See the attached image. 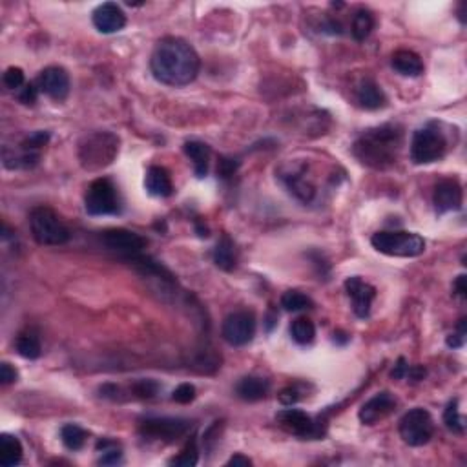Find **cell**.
Segmentation results:
<instances>
[{
  "label": "cell",
  "mask_w": 467,
  "mask_h": 467,
  "mask_svg": "<svg viewBox=\"0 0 467 467\" xmlns=\"http://www.w3.org/2000/svg\"><path fill=\"white\" fill-rule=\"evenodd\" d=\"M283 183L286 185L289 192H291L294 198H298L299 201L308 203L312 198H314V186L305 179L301 172L286 173V176L283 177Z\"/></svg>",
  "instance_id": "d4e9b609"
},
{
  "label": "cell",
  "mask_w": 467,
  "mask_h": 467,
  "mask_svg": "<svg viewBox=\"0 0 467 467\" xmlns=\"http://www.w3.org/2000/svg\"><path fill=\"white\" fill-rule=\"evenodd\" d=\"M402 146V130L394 124L370 128L360 135L353 146L354 157L375 170H385L396 163Z\"/></svg>",
  "instance_id": "7a4b0ae2"
},
{
  "label": "cell",
  "mask_w": 467,
  "mask_h": 467,
  "mask_svg": "<svg viewBox=\"0 0 467 467\" xmlns=\"http://www.w3.org/2000/svg\"><path fill=\"white\" fill-rule=\"evenodd\" d=\"M37 97H38V86L35 85V82H31V85H24L21 90H18V101L22 102V104H35L37 102Z\"/></svg>",
  "instance_id": "8d00e7d4"
},
{
  "label": "cell",
  "mask_w": 467,
  "mask_h": 467,
  "mask_svg": "<svg viewBox=\"0 0 467 467\" xmlns=\"http://www.w3.org/2000/svg\"><path fill=\"white\" fill-rule=\"evenodd\" d=\"M447 150V141L438 128L431 127L420 128L414 131L411 141V161L414 164H429L442 159Z\"/></svg>",
  "instance_id": "8992f818"
},
{
  "label": "cell",
  "mask_w": 467,
  "mask_h": 467,
  "mask_svg": "<svg viewBox=\"0 0 467 467\" xmlns=\"http://www.w3.org/2000/svg\"><path fill=\"white\" fill-rule=\"evenodd\" d=\"M234 170H236V164L232 163V159H223L219 161V168L218 172L221 173L223 177H230L232 173H234Z\"/></svg>",
  "instance_id": "60d3db41"
},
{
  "label": "cell",
  "mask_w": 467,
  "mask_h": 467,
  "mask_svg": "<svg viewBox=\"0 0 467 467\" xmlns=\"http://www.w3.org/2000/svg\"><path fill=\"white\" fill-rule=\"evenodd\" d=\"M92 22L101 33H117L127 26V15L115 2H104L92 13Z\"/></svg>",
  "instance_id": "4fadbf2b"
},
{
  "label": "cell",
  "mask_w": 467,
  "mask_h": 467,
  "mask_svg": "<svg viewBox=\"0 0 467 467\" xmlns=\"http://www.w3.org/2000/svg\"><path fill=\"white\" fill-rule=\"evenodd\" d=\"M291 334L296 343H299V345H308V343L314 341L316 327L308 318H298V320L292 321Z\"/></svg>",
  "instance_id": "f1b7e54d"
},
{
  "label": "cell",
  "mask_w": 467,
  "mask_h": 467,
  "mask_svg": "<svg viewBox=\"0 0 467 467\" xmlns=\"http://www.w3.org/2000/svg\"><path fill=\"white\" fill-rule=\"evenodd\" d=\"M370 243L378 252L392 257H417L425 250L424 237L414 232H376Z\"/></svg>",
  "instance_id": "5b68a950"
},
{
  "label": "cell",
  "mask_w": 467,
  "mask_h": 467,
  "mask_svg": "<svg viewBox=\"0 0 467 467\" xmlns=\"http://www.w3.org/2000/svg\"><path fill=\"white\" fill-rule=\"evenodd\" d=\"M102 243L108 250L117 252L124 259L134 261L135 257L143 256V250L146 247V241L127 228H109L102 232Z\"/></svg>",
  "instance_id": "9c48e42d"
},
{
  "label": "cell",
  "mask_w": 467,
  "mask_h": 467,
  "mask_svg": "<svg viewBox=\"0 0 467 467\" xmlns=\"http://www.w3.org/2000/svg\"><path fill=\"white\" fill-rule=\"evenodd\" d=\"M198 444H195V440H190L188 444H186L185 449L181 451V455L176 456L173 460H170V463L172 466H181V467H192L198 463Z\"/></svg>",
  "instance_id": "d6a6232c"
},
{
  "label": "cell",
  "mask_w": 467,
  "mask_h": 467,
  "mask_svg": "<svg viewBox=\"0 0 467 467\" xmlns=\"http://www.w3.org/2000/svg\"><path fill=\"white\" fill-rule=\"evenodd\" d=\"M356 101L365 109H380L387 104V97L375 80H362L356 88Z\"/></svg>",
  "instance_id": "ac0fdd59"
},
{
  "label": "cell",
  "mask_w": 467,
  "mask_h": 467,
  "mask_svg": "<svg viewBox=\"0 0 467 467\" xmlns=\"http://www.w3.org/2000/svg\"><path fill=\"white\" fill-rule=\"evenodd\" d=\"M17 353L26 360H37L41 356V340L33 333H22L15 341Z\"/></svg>",
  "instance_id": "83f0119b"
},
{
  "label": "cell",
  "mask_w": 467,
  "mask_h": 467,
  "mask_svg": "<svg viewBox=\"0 0 467 467\" xmlns=\"http://www.w3.org/2000/svg\"><path fill=\"white\" fill-rule=\"evenodd\" d=\"M157 391H159V385L152 382V380H141V382L134 385V392L139 398H152V396H156Z\"/></svg>",
  "instance_id": "d590c367"
},
{
  "label": "cell",
  "mask_w": 467,
  "mask_h": 467,
  "mask_svg": "<svg viewBox=\"0 0 467 467\" xmlns=\"http://www.w3.org/2000/svg\"><path fill=\"white\" fill-rule=\"evenodd\" d=\"M148 194L156 195V198H168L173 192L172 179H170L168 170L163 166H150L146 172V179H144Z\"/></svg>",
  "instance_id": "d6986e66"
},
{
  "label": "cell",
  "mask_w": 467,
  "mask_h": 467,
  "mask_svg": "<svg viewBox=\"0 0 467 467\" xmlns=\"http://www.w3.org/2000/svg\"><path fill=\"white\" fill-rule=\"evenodd\" d=\"M223 333L225 341L232 347H243L250 343L256 334V318L252 312L237 311L227 316V320L223 321Z\"/></svg>",
  "instance_id": "30bf717a"
},
{
  "label": "cell",
  "mask_w": 467,
  "mask_h": 467,
  "mask_svg": "<svg viewBox=\"0 0 467 467\" xmlns=\"http://www.w3.org/2000/svg\"><path fill=\"white\" fill-rule=\"evenodd\" d=\"M199 66V55L185 38L179 37L161 38L150 59L154 77L163 85L173 88L190 85L198 77Z\"/></svg>",
  "instance_id": "6da1fadb"
},
{
  "label": "cell",
  "mask_w": 467,
  "mask_h": 467,
  "mask_svg": "<svg viewBox=\"0 0 467 467\" xmlns=\"http://www.w3.org/2000/svg\"><path fill=\"white\" fill-rule=\"evenodd\" d=\"M30 228L35 241L44 247H59L70 240V230L66 225L48 207H37L31 210Z\"/></svg>",
  "instance_id": "277c9868"
},
{
  "label": "cell",
  "mask_w": 467,
  "mask_h": 467,
  "mask_svg": "<svg viewBox=\"0 0 467 467\" xmlns=\"http://www.w3.org/2000/svg\"><path fill=\"white\" fill-rule=\"evenodd\" d=\"M22 444L18 438L11 436V434H2L0 436V463L4 467L18 466L22 460Z\"/></svg>",
  "instance_id": "7402d4cb"
},
{
  "label": "cell",
  "mask_w": 467,
  "mask_h": 467,
  "mask_svg": "<svg viewBox=\"0 0 467 467\" xmlns=\"http://www.w3.org/2000/svg\"><path fill=\"white\" fill-rule=\"evenodd\" d=\"M270 383L265 378H257V376H245L237 383L236 392L241 400L245 402H259L269 394Z\"/></svg>",
  "instance_id": "44dd1931"
},
{
  "label": "cell",
  "mask_w": 467,
  "mask_h": 467,
  "mask_svg": "<svg viewBox=\"0 0 467 467\" xmlns=\"http://www.w3.org/2000/svg\"><path fill=\"white\" fill-rule=\"evenodd\" d=\"M299 400V391L296 387H286L279 392V402L283 405H294Z\"/></svg>",
  "instance_id": "f35d334b"
},
{
  "label": "cell",
  "mask_w": 467,
  "mask_h": 467,
  "mask_svg": "<svg viewBox=\"0 0 467 467\" xmlns=\"http://www.w3.org/2000/svg\"><path fill=\"white\" fill-rule=\"evenodd\" d=\"M37 86L53 101H64L70 93V75L64 68L50 66L41 72Z\"/></svg>",
  "instance_id": "7c38bea8"
},
{
  "label": "cell",
  "mask_w": 467,
  "mask_h": 467,
  "mask_svg": "<svg viewBox=\"0 0 467 467\" xmlns=\"http://www.w3.org/2000/svg\"><path fill=\"white\" fill-rule=\"evenodd\" d=\"M86 438H88V433L77 424H66L60 429V440H63V444L70 451L82 449L86 444Z\"/></svg>",
  "instance_id": "484cf974"
},
{
  "label": "cell",
  "mask_w": 467,
  "mask_h": 467,
  "mask_svg": "<svg viewBox=\"0 0 467 467\" xmlns=\"http://www.w3.org/2000/svg\"><path fill=\"white\" fill-rule=\"evenodd\" d=\"M85 207L90 215H114L121 212V203L114 183L101 177L88 186L85 195Z\"/></svg>",
  "instance_id": "52a82bcc"
},
{
  "label": "cell",
  "mask_w": 467,
  "mask_h": 467,
  "mask_svg": "<svg viewBox=\"0 0 467 467\" xmlns=\"http://www.w3.org/2000/svg\"><path fill=\"white\" fill-rule=\"evenodd\" d=\"M345 291L349 294L350 301H353L354 314L365 320L367 316L370 314V305H372V299L376 296L375 286L354 276V278H349L345 281Z\"/></svg>",
  "instance_id": "2e32d148"
},
{
  "label": "cell",
  "mask_w": 467,
  "mask_h": 467,
  "mask_svg": "<svg viewBox=\"0 0 467 467\" xmlns=\"http://www.w3.org/2000/svg\"><path fill=\"white\" fill-rule=\"evenodd\" d=\"M407 376L411 380H414V382H418V380H424L425 376V369L424 367H409L407 369Z\"/></svg>",
  "instance_id": "7bdbcfd3"
},
{
  "label": "cell",
  "mask_w": 467,
  "mask_h": 467,
  "mask_svg": "<svg viewBox=\"0 0 467 467\" xmlns=\"http://www.w3.org/2000/svg\"><path fill=\"white\" fill-rule=\"evenodd\" d=\"M375 30V17H372V13L369 9H360L353 18V37L356 41H365L370 33Z\"/></svg>",
  "instance_id": "4316f807"
},
{
  "label": "cell",
  "mask_w": 467,
  "mask_h": 467,
  "mask_svg": "<svg viewBox=\"0 0 467 467\" xmlns=\"http://www.w3.org/2000/svg\"><path fill=\"white\" fill-rule=\"evenodd\" d=\"M0 382H2V385H9V383L17 382V370H15V367L9 365L8 362L0 365Z\"/></svg>",
  "instance_id": "74e56055"
},
{
  "label": "cell",
  "mask_w": 467,
  "mask_h": 467,
  "mask_svg": "<svg viewBox=\"0 0 467 467\" xmlns=\"http://www.w3.org/2000/svg\"><path fill=\"white\" fill-rule=\"evenodd\" d=\"M434 433V424L429 411L417 407L405 413L400 420V436L407 446L422 447L429 444Z\"/></svg>",
  "instance_id": "ba28073f"
},
{
  "label": "cell",
  "mask_w": 467,
  "mask_h": 467,
  "mask_svg": "<svg viewBox=\"0 0 467 467\" xmlns=\"http://www.w3.org/2000/svg\"><path fill=\"white\" fill-rule=\"evenodd\" d=\"M2 80H4V86L8 90H21L24 86V72L21 68H8Z\"/></svg>",
  "instance_id": "836d02e7"
},
{
  "label": "cell",
  "mask_w": 467,
  "mask_h": 467,
  "mask_svg": "<svg viewBox=\"0 0 467 467\" xmlns=\"http://www.w3.org/2000/svg\"><path fill=\"white\" fill-rule=\"evenodd\" d=\"M97 451L101 453V458H99L101 466H115L122 460L121 447L112 440H101L97 444Z\"/></svg>",
  "instance_id": "1f68e13d"
},
{
  "label": "cell",
  "mask_w": 467,
  "mask_h": 467,
  "mask_svg": "<svg viewBox=\"0 0 467 467\" xmlns=\"http://www.w3.org/2000/svg\"><path fill=\"white\" fill-rule=\"evenodd\" d=\"M119 154V139L109 131H95L86 135L79 144V161L82 168L95 172L114 163Z\"/></svg>",
  "instance_id": "3957f363"
},
{
  "label": "cell",
  "mask_w": 467,
  "mask_h": 467,
  "mask_svg": "<svg viewBox=\"0 0 467 467\" xmlns=\"http://www.w3.org/2000/svg\"><path fill=\"white\" fill-rule=\"evenodd\" d=\"M236 247L232 243V240L228 236H223L218 241L214 250V263L221 270H230L236 269Z\"/></svg>",
  "instance_id": "cb8c5ba5"
},
{
  "label": "cell",
  "mask_w": 467,
  "mask_h": 467,
  "mask_svg": "<svg viewBox=\"0 0 467 467\" xmlns=\"http://www.w3.org/2000/svg\"><path fill=\"white\" fill-rule=\"evenodd\" d=\"M227 466H252V460L243 455H234L227 462Z\"/></svg>",
  "instance_id": "ee69618b"
},
{
  "label": "cell",
  "mask_w": 467,
  "mask_h": 467,
  "mask_svg": "<svg viewBox=\"0 0 467 467\" xmlns=\"http://www.w3.org/2000/svg\"><path fill=\"white\" fill-rule=\"evenodd\" d=\"M281 307L286 312H301L312 307V299L299 291H286L281 296Z\"/></svg>",
  "instance_id": "4dcf8cb0"
},
{
  "label": "cell",
  "mask_w": 467,
  "mask_h": 467,
  "mask_svg": "<svg viewBox=\"0 0 467 467\" xmlns=\"http://www.w3.org/2000/svg\"><path fill=\"white\" fill-rule=\"evenodd\" d=\"M447 345L453 347V349H458V347L463 345V336H460V334H451L449 338H447Z\"/></svg>",
  "instance_id": "f6af8a7d"
},
{
  "label": "cell",
  "mask_w": 467,
  "mask_h": 467,
  "mask_svg": "<svg viewBox=\"0 0 467 467\" xmlns=\"http://www.w3.org/2000/svg\"><path fill=\"white\" fill-rule=\"evenodd\" d=\"M407 369H409V365H407V362H405V358H400L398 360V363L394 365V369H392L391 376L394 380L405 378V376H407Z\"/></svg>",
  "instance_id": "ab89813d"
},
{
  "label": "cell",
  "mask_w": 467,
  "mask_h": 467,
  "mask_svg": "<svg viewBox=\"0 0 467 467\" xmlns=\"http://www.w3.org/2000/svg\"><path fill=\"white\" fill-rule=\"evenodd\" d=\"M190 424L181 418H150L141 425V434L150 440L173 442L188 431Z\"/></svg>",
  "instance_id": "8fae6325"
},
{
  "label": "cell",
  "mask_w": 467,
  "mask_h": 467,
  "mask_svg": "<svg viewBox=\"0 0 467 467\" xmlns=\"http://www.w3.org/2000/svg\"><path fill=\"white\" fill-rule=\"evenodd\" d=\"M453 289H455V292L460 296V298H466V296H467V285H466V276H463V274L456 278V281L453 283Z\"/></svg>",
  "instance_id": "b9f144b4"
},
{
  "label": "cell",
  "mask_w": 467,
  "mask_h": 467,
  "mask_svg": "<svg viewBox=\"0 0 467 467\" xmlns=\"http://www.w3.org/2000/svg\"><path fill=\"white\" fill-rule=\"evenodd\" d=\"M396 409V398L391 392H378L360 409V420L365 425H375L385 420Z\"/></svg>",
  "instance_id": "9a60e30c"
},
{
  "label": "cell",
  "mask_w": 467,
  "mask_h": 467,
  "mask_svg": "<svg viewBox=\"0 0 467 467\" xmlns=\"http://www.w3.org/2000/svg\"><path fill=\"white\" fill-rule=\"evenodd\" d=\"M172 398L177 404H190V402H194L195 398V387L194 385H190V383H181V385L173 391Z\"/></svg>",
  "instance_id": "e575fe53"
},
{
  "label": "cell",
  "mask_w": 467,
  "mask_h": 467,
  "mask_svg": "<svg viewBox=\"0 0 467 467\" xmlns=\"http://www.w3.org/2000/svg\"><path fill=\"white\" fill-rule=\"evenodd\" d=\"M444 424L449 431H453L455 434H463L466 433V420L460 414L458 409V400H451L447 404L446 411H444Z\"/></svg>",
  "instance_id": "f546056e"
},
{
  "label": "cell",
  "mask_w": 467,
  "mask_h": 467,
  "mask_svg": "<svg viewBox=\"0 0 467 467\" xmlns=\"http://www.w3.org/2000/svg\"><path fill=\"white\" fill-rule=\"evenodd\" d=\"M391 64L396 72L405 77H418L424 73V63H422L420 55L411 50H398L392 53Z\"/></svg>",
  "instance_id": "ffe728a7"
},
{
  "label": "cell",
  "mask_w": 467,
  "mask_h": 467,
  "mask_svg": "<svg viewBox=\"0 0 467 467\" xmlns=\"http://www.w3.org/2000/svg\"><path fill=\"white\" fill-rule=\"evenodd\" d=\"M462 186L455 179H444L434 186V208L436 214H447V212H455L462 207Z\"/></svg>",
  "instance_id": "e0dca14e"
},
{
  "label": "cell",
  "mask_w": 467,
  "mask_h": 467,
  "mask_svg": "<svg viewBox=\"0 0 467 467\" xmlns=\"http://www.w3.org/2000/svg\"><path fill=\"white\" fill-rule=\"evenodd\" d=\"M185 152L190 159L194 161V170L198 177H205L208 173V163H210V148L199 141H188L185 144Z\"/></svg>",
  "instance_id": "603a6c76"
},
{
  "label": "cell",
  "mask_w": 467,
  "mask_h": 467,
  "mask_svg": "<svg viewBox=\"0 0 467 467\" xmlns=\"http://www.w3.org/2000/svg\"><path fill=\"white\" fill-rule=\"evenodd\" d=\"M278 422L283 429L296 434V436H301V438L320 436V427L314 424V420H312L307 413L298 411V409H285V411L278 413Z\"/></svg>",
  "instance_id": "5bb4252c"
}]
</instances>
